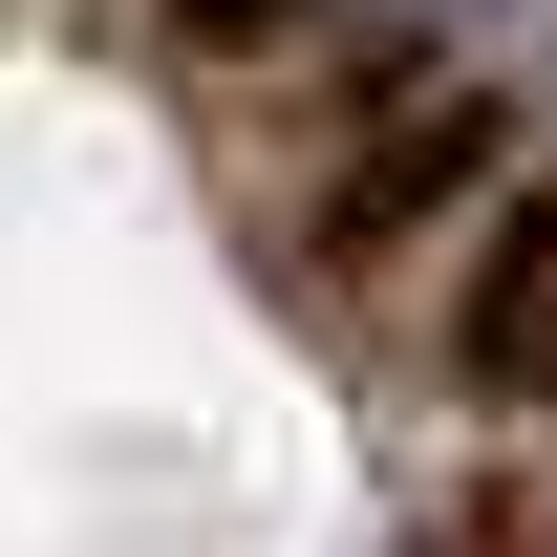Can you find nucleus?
<instances>
[{
	"instance_id": "f257e3e1",
	"label": "nucleus",
	"mask_w": 557,
	"mask_h": 557,
	"mask_svg": "<svg viewBox=\"0 0 557 557\" xmlns=\"http://www.w3.org/2000/svg\"><path fill=\"white\" fill-rule=\"evenodd\" d=\"M194 22H278V0H194Z\"/></svg>"
}]
</instances>
